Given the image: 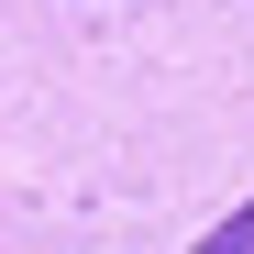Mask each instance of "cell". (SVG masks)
<instances>
[{
  "label": "cell",
  "instance_id": "6da1fadb",
  "mask_svg": "<svg viewBox=\"0 0 254 254\" xmlns=\"http://www.w3.org/2000/svg\"><path fill=\"white\" fill-rule=\"evenodd\" d=\"M199 254H254V199H243V210H232V221H221V232H210Z\"/></svg>",
  "mask_w": 254,
  "mask_h": 254
}]
</instances>
